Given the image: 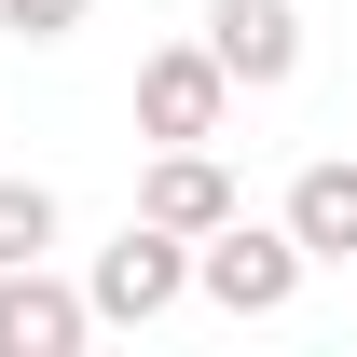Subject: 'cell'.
<instances>
[{"instance_id":"6da1fadb","label":"cell","mask_w":357,"mask_h":357,"mask_svg":"<svg viewBox=\"0 0 357 357\" xmlns=\"http://www.w3.org/2000/svg\"><path fill=\"white\" fill-rule=\"evenodd\" d=\"M303 234H289V220H248V206H234V220L220 234H192V289H206V303H220V316H289V303H303Z\"/></svg>"},{"instance_id":"7a4b0ae2","label":"cell","mask_w":357,"mask_h":357,"mask_svg":"<svg viewBox=\"0 0 357 357\" xmlns=\"http://www.w3.org/2000/svg\"><path fill=\"white\" fill-rule=\"evenodd\" d=\"M83 303H96V330H151V316H178V303H192V234L124 220V234L83 261Z\"/></svg>"},{"instance_id":"3957f363","label":"cell","mask_w":357,"mask_h":357,"mask_svg":"<svg viewBox=\"0 0 357 357\" xmlns=\"http://www.w3.org/2000/svg\"><path fill=\"white\" fill-rule=\"evenodd\" d=\"M220 110H234V69L206 55V28L137 55V137H151V151H192V137H220Z\"/></svg>"},{"instance_id":"277c9868","label":"cell","mask_w":357,"mask_h":357,"mask_svg":"<svg viewBox=\"0 0 357 357\" xmlns=\"http://www.w3.org/2000/svg\"><path fill=\"white\" fill-rule=\"evenodd\" d=\"M206 55L234 69V96H275V83H303V14L289 0H206Z\"/></svg>"},{"instance_id":"5b68a950","label":"cell","mask_w":357,"mask_h":357,"mask_svg":"<svg viewBox=\"0 0 357 357\" xmlns=\"http://www.w3.org/2000/svg\"><path fill=\"white\" fill-rule=\"evenodd\" d=\"M69 344H96V303L55 261H14L0 275V357H69Z\"/></svg>"},{"instance_id":"8992f818","label":"cell","mask_w":357,"mask_h":357,"mask_svg":"<svg viewBox=\"0 0 357 357\" xmlns=\"http://www.w3.org/2000/svg\"><path fill=\"white\" fill-rule=\"evenodd\" d=\"M137 220H165V234H220V220H234V165L206 151V137H192V151H151Z\"/></svg>"},{"instance_id":"52a82bcc","label":"cell","mask_w":357,"mask_h":357,"mask_svg":"<svg viewBox=\"0 0 357 357\" xmlns=\"http://www.w3.org/2000/svg\"><path fill=\"white\" fill-rule=\"evenodd\" d=\"M289 234H303V261H357V151L289 178Z\"/></svg>"},{"instance_id":"ba28073f","label":"cell","mask_w":357,"mask_h":357,"mask_svg":"<svg viewBox=\"0 0 357 357\" xmlns=\"http://www.w3.org/2000/svg\"><path fill=\"white\" fill-rule=\"evenodd\" d=\"M55 234H69V206H55L42 178L0 165V275H14V261H55Z\"/></svg>"},{"instance_id":"9c48e42d","label":"cell","mask_w":357,"mask_h":357,"mask_svg":"<svg viewBox=\"0 0 357 357\" xmlns=\"http://www.w3.org/2000/svg\"><path fill=\"white\" fill-rule=\"evenodd\" d=\"M83 14H96V0H0V28H14V42H69Z\"/></svg>"}]
</instances>
